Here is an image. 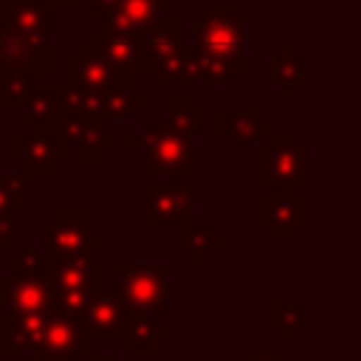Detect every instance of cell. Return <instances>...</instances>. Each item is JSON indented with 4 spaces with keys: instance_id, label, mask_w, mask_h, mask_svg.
<instances>
[{
    "instance_id": "22",
    "label": "cell",
    "mask_w": 361,
    "mask_h": 361,
    "mask_svg": "<svg viewBox=\"0 0 361 361\" xmlns=\"http://www.w3.org/2000/svg\"><path fill=\"white\" fill-rule=\"evenodd\" d=\"M271 73H274V82L282 87V93L288 99H293L299 93V87L310 82V59L302 56L293 42H285V51L274 59Z\"/></svg>"
},
{
    "instance_id": "29",
    "label": "cell",
    "mask_w": 361,
    "mask_h": 361,
    "mask_svg": "<svg viewBox=\"0 0 361 361\" xmlns=\"http://www.w3.org/2000/svg\"><path fill=\"white\" fill-rule=\"evenodd\" d=\"M180 245H183V251L192 254V259L197 265H203L209 259V254L220 248V226L217 223H209V226L192 223V226L180 228Z\"/></svg>"
},
{
    "instance_id": "19",
    "label": "cell",
    "mask_w": 361,
    "mask_h": 361,
    "mask_svg": "<svg viewBox=\"0 0 361 361\" xmlns=\"http://www.w3.org/2000/svg\"><path fill=\"white\" fill-rule=\"evenodd\" d=\"M217 133L220 135H228V141H231L234 149H243L248 144H257L262 135H274L271 133V124L262 121L259 110H254V107H248L243 113H234V110L223 107L217 113Z\"/></svg>"
},
{
    "instance_id": "20",
    "label": "cell",
    "mask_w": 361,
    "mask_h": 361,
    "mask_svg": "<svg viewBox=\"0 0 361 361\" xmlns=\"http://www.w3.org/2000/svg\"><path fill=\"white\" fill-rule=\"evenodd\" d=\"M0 20L28 34L51 37L54 31V11L45 0H6L0 6Z\"/></svg>"
},
{
    "instance_id": "11",
    "label": "cell",
    "mask_w": 361,
    "mask_h": 361,
    "mask_svg": "<svg viewBox=\"0 0 361 361\" xmlns=\"http://www.w3.org/2000/svg\"><path fill=\"white\" fill-rule=\"evenodd\" d=\"M65 82L76 85V87H93V90H116V87H127L130 85V73L110 68L107 62H102L87 42L79 45V51L73 56L65 59Z\"/></svg>"
},
{
    "instance_id": "27",
    "label": "cell",
    "mask_w": 361,
    "mask_h": 361,
    "mask_svg": "<svg viewBox=\"0 0 361 361\" xmlns=\"http://www.w3.org/2000/svg\"><path fill=\"white\" fill-rule=\"evenodd\" d=\"M39 87H42V73H34V71L11 73L0 82V107L3 110H23L37 96Z\"/></svg>"
},
{
    "instance_id": "34",
    "label": "cell",
    "mask_w": 361,
    "mask_h": 361,
    "mask_svg": "<svg viewBox=\"0 0 361 361\" xmlns=\"http://www.w3.org/2000/svg\"><path fill=\"white\" fill-rule=\"evenodd\" d=\"M14 245H17V240H14V217L0 214V259H3V254L11 251Z\"/></svg>"
},
{
    "instance_id": "8",
    "label": "cell",
    "mask_w": 361,
    "mask_h": 361,
    "mask_svg": "<svg viewBox=\"0 0 361 361\" xmlns=\"http://www.w3.org/2000/svg\"><path fill=\"white\" fill-rule=\"evenodd\" d=\"M124 319H127V307L121 305V299L110 290H96L87 296V302L82 305L79 313H73L76 322V333L85 344L93 341H116L124 336Z\"/></svg>"
},
{
    "instance_id": "38",
    "label": "cell",
    "mask_w": 361,
    "mask_h": 361,
    "mask_svg": "<svg viewBox=\"0 0 361 361\" xmlns=\"http://www.w3.org/2000/svg\"><path fill=\"white\" fill-rule=\"evenodd\" d=\"M87 361H118V355L116 353H90Z\"/></svg>"
},
{
    "instance_id": "5",
    "label": "cell",
    "mask_w": 361,
    "mask_h": 361,
    "mask_svg": "<svg viewBox=\"0 0 361 361\" xmlns=\"http://www.w3.org/2000/svg\"><path fill=\"white\" fill-rule=\"evenodd\" d=\"M243 42H245V20H240L231 6H217L200 17L192 45L203 54L228 62L237 73H243L245 71Z\"/></svg>"
},
{
    "instance_id": "9",
    "label": "cell",
    "mask_w": 361,
    "mask_h": 361,
    "mask_svg": "<svg viewBox=\"0 0 361 361\" xmlns=\"http://www.w3.org/2000/svg\"><path fill=\"white\" fill-rule=\"evenodd\" d=\"M257 220L268 226L276 240H290L310 220V200L296 189H271L268 197L257 200Z\"/></svg>"
},
{
    "instance_id": "24",
    "label": "cell",
    "mask_w": 361,
    "mask_h": 361,
    "mask_svg": "<svg viewBox=\"0 0 361 361\" xmlns=\"http://www.w3.org/2000/svg\"><path fill=\"white\" fill-rule=\"evenodd\" d=\"M166 116H169V127H175V130H180V133H186V135H206V130H209V113H206V107H200L197 102H195V96L192 93H175V96H169L166 99Z\"/></svg>"
},
{
    "instance_id": "30",
    "label": "cell",
    "mask_w": 361,
    "mask_h": 361,
    "mask_svg": "<svg viewBox=\"0 0 361 361\" xmlns=\"http://www.w3.org/2000/svg\"><path fill=\"white\" fill-rule=\"evenodd\" d=\"M28 212V178L17 172H0V214Z\"/></svg>"
},
{
    "instance_id": "2",
    "label": "cell",
    "mask_w": 361,
    "mask_h": 361,
    "mask_svg": "<svg viewBox=\"0 0 361 361\" xmlns=\"http://www.w3.org/2000/svg\"><path fill=\"white\" fill-rule=\"evenodd\" d=\"M310 149L293 133H279L257 152V186L262 189H307Z\"/></svg>"
},
{
    "instance_id": "39",
    "label": "cell",
    "mask_w": 361,
    "mask_h": 361,
    "mask_svg": "<svg viewBox=\"0 0 361 361\" xmlns=\"http://www.w3.org/2000/svg\"><path fill=\"white\" fill-rule=\"evenodd\" d=\"M3 3H6V0H0V6H3Z\"/></svg>"
},
{
    "instance_id": "25",
    "label": "cell",
    "mask_w": 361,
    "mask_h": 361,
    "mask_svg": "<svg viewBox=\"0 0 361 361\" xmlns=\"http://www.w3.org/2000/svg\"><path fill=\"white\" fill-rule=\"evenodd\" d=\"M155 82L158 85H169V82H200L197 76V56H195V45H178L172 54H166L158 65H155Z\"/></svg>"
},
{
    "instance_id": "23",
    "label": "cell",
    "mask_w": 361,
    "mask_h": 361,
    "mask_svg": "<svg viewBox=\"0 0 361 361\" xmlns=\"http://www.w3.org/2000/svg\"><path fill=\"white\" fill-rule=\"evenodd\" d=\"M130 347V353L135 355H147L155 353V347L161 341L169 338V330L158 324V319L152 313H127L124 319V336H121Z\"/></svg>"
},
{
    "instance_id": "21",
    "label": "cell",
    "mask_w": 361,
    "mask_h": 361,
    "mask_svg": "<svg viewBox=\"0 0 361 361\" xmlns=\"http://www.w3.org/2000/svg\"><path fill=\"white\" fill-rule=\"evenodd\" d=\"M166 6H169V0H118L116 11L104 23L113 31L141 34L147 25H152L155 20L164 17Z\"/></svg>"
},
{
    "instance_id": "33",
    "label": "cell",
    "mask_w": 361,
    "mask_h": 361,
    "mask_svg": "<svg viewBox=\"0 0 361 361\" xmlns=\"http://www.w3.org/2000/svg\"><path fill=\"white\" fill-rule=\"evenodd\" d=\"M45 262H48V254L31 251V248H20L17 251V259H14V274L17 276L45 279Z\"/></svg>"
},
{
    "instance_id": "32",
    "label": "cell",
    "mask_w": 361,
    "mask_h": 361,
    "mask_svg": "<svg viewBox=\"0 0 361 361\" xmlns=\"http://www.w3.org/2000/svg\"><path fill=\"white\" fill-rule=\"evenodd\" d=\"M195 56H197V76H200V82H209V85H228V82L237 76V71H234L228 62H223V59H217V56H212V54H203V51L195 48Z\"/></svg>"
},
{
    "instance_id": "36",
    "label": "cell",
    "mask_w": 361,
    "mask_h": 361,
    "mask_svg": "<svg viewBox=\"0 0 361 361\" xmlns=\"http://www.w3.org/2000/svg\"><path fill=\"white\" fill-rule=\"evenodd\" d=\"M243 361H285L282 353H245Z\"/></svg>"
},
{
    "instance_id": "35",
    "label": "cell",
    "mask_w": 361,
    "mask_h": 361,
    "mask_svg": "<svg viewBox=\"0 0 361 361\" xmlns=\"http://www.w3.org/2000/svg\"><path fill=\"white\" fill-rule=\"evenodd\" d=\"M116 6H118V0H90V17L104 23L116 11Z\"/></svg>"
},
{
    "instance_id": "17",
    "label": "cell",
    "mask_w": 361,
    "mask_h": 361,
    "mask_svg": "<svg viewBox=\"0 0 361 361\" xmlns=\"http://www.w3.org/2000/svg\"><path fill=\"white\" fill-rule=\"evenodd\" d=\"M62 141L76 147L79 161H102L104 152L118 144L116 133L104 130V124L96 118H71L62 127Z\"/></svg>"
},
{
    "instance_id": "3",
    "label": "cell",
    "mask_w": 361,
    "mask_h": 361,
    "mask_svg": "<svg viewBox=\"0 0 361 361\" xmlns=\"http://www.w3.org/2000/svg\"><path fill=\"white\" fill-rule=\"evenodd\" d=\"M116 296L127 313H169V265L118 262L116 265Z\"/></svg>"
},
{
    "instance_id": "14",
    "label": "cell",
    "mask_w": 361,
    "mask_h": 361,
    "mask_svg": "<svg viewBox=\"0 0 361 361\" xmlns=\"http://www.w3.org/2000/svg\"><path fill=\"white\" fill-rule=\"evenodd\" d=\"M68 152V144L56 133H20L14 135V158L31 172V175H51L54 164L62 161Z\"/></svg>"
},
{
    "instance_id": "13",
    "label": "cell",
    "mask_w": 361,
    "mask_h": 361,
    "mask_svg": "<svg viewBox=\"0 0 361 361\" xmlns=\"http://www.w3.org/2000/svg\"><path fill=\"white\" fill-rule=\"evenodd\" d=\"M51 310L42 313H11L3 310L0 316V353L14 355V353H37L39 341L45 336Z\"/></svg>"
},
{
    "instance_id": "7",
    "label": "cell",
    "mask_w": 361,
    "mask_h": 361,
    "mask_svg": "<svg viewBox=\"0 0 361 361\" xmlns=\"http://www.w3.org/2000/svg\"><path fill=\"white\" fill-rule=\"evenodd\" d=\"M195 192L180 183V178H169L166 183H147L141 189V223L144 226H192Z\"/></svg>"
},
{
    "instance_id": "10",
    "label": "cell",
    "mask_w": 361,
    "mask_h": 361,
    "mask_svg": "<svg viewBox=\"0 0 361 361\" xmlns=\"http://www.w3.org/2000/svg\"><path fill=\"white\" fill-rule=\"evenodd\" d=\"M45 282L51 293H76L90 296L104 288V265L93 257H48Z\"/></svg>"
},
{
    "instance_id": "37",
    "label": "cell",
    "mask_w": 361,
    "mask_h": 361,
    "mask_svg": "<svg viewBox=\"0 0 361 361\" xmlns=\"http://www.w3.org/2000/svg\"><path fill=\"white\" fill-rule=\"evenodd\" d=\"M45 3H48L51 8H56V6H59V8H76V6H79V0H45Z\"/></svg>"
},
{
    "instance_id": "12",
    "label": "cell",
    "mask_w": 361,
    "mask_h": 361,
    "mask_svg": "<svg viewBox=\"0 0 361 361\" xmlns=\"http://www.w3.org/2000/svg\"><path fill=\"white\" fill-rule=\"evenodd\" d=\"M82 353H90V344H85L76 333L73 313H62L51 307L45 336L39 341V361H79Z\"/></svg>"
},
{
    "instance_id": "31",
    "label": "cell",
    "mask_w": 361,
    "mask_h": 361,
    "mask_svg": "<svg viewBox=\"0 0 361 361\" xmlns=\"http://www.w3.org/2000/svg\"><path fill=\"white\" fill-rule=\"evenodd\" d=\"M141 107H144V96L133 93L130 85L104 93V118H127V116L138 113Z\"/></svg>"
},
{
    "instance_id": "28",
    "label": "cell",
    "mask_w": 361,
    "mask_h": 361,
    "mask_svg": "<svg viewBox=\"0 0 361 361\" xmlns=\"http://www.w3.org/2000/svg\"><path fill=\"white\" fill-rule=\"evenodd\" d=\"M271 322H274V327H279L285 341H296L299 333L310 324V302L302 299V302L288 305V302L276 299V302H271Z\"/></svg>"
},
{
    "instance_id": "26",
    "label": "cell",
    "mask_w": 361,
    "mask_h": 361,
    "mask_svg": "<svg viewBox=\"0 0 361 361\" xmlns=\"http://www.w3.org/2000/svg\"><path fill=\"white\" fill-rule=\"evenodd\" d=\"M59 93H62L65 110L73 118H96V121H104V90L76 87V85L62 82L59 85Z\"/></svg>"
},
{
    "instance_id": "6",
    "label": "cell",
    "mask_w": 361,
    "mask_h": 361,
    "mask_svg": "<svg viewBox=\"0 0 361 361\" xmlns=\"http://www.w3.org/2000/svg\"><path fill=\"white\" fill-rule=\"evenodd\" d=\"M54 68V45L45 34H28L0 20V82L11 73L34 71L48 73Z\"/></svg>"
},
{
    "instance_id": "4",
    "label": "cell",
    "mask_w": 361,
    "mask_h": 361,
    "mask_svg": "<svg viewBox=\"0 0 361 361\" xmlns=\"http://www.w3.org/2000/svg\"><path fill=\"white\" fill-rule=\"evenodd\" d=\"M104 248V240L93 234L90 212H54L39 226V251L48 257H93Z\"/></svg>"
},
{
    "instance_id": "16",
    "label": "cell",
    "mask_w": 361,
    "mask_h": 361,
    "mask_svg": "<svg viewBox=\"0 0 361 361\" xmlns=\"http://www.w3.org/2000/svg\"><path fill=\"white\" fill-rule=\"evenodd\" d=\"M0 293H3V310H11V313L51 310V288L45 279L6 274L0 279Z\"/></svg>"
},
{
    "instance_id": "1",
    "label": "cell",
    "mask_w": 361,
    "mask_h": 361,
    "mask_svg": "<svg viewBox=\"0 0 361 361\" xmlns=\"http://www.w3.org/2000/svg\"><path fill=\"white\" fill-rule=\"evenodd\" d=\"M127 144L135 149H144L141 158V172H164L166 178H180L195 172V138L169 127L147 118L138 133L127 138Z\"/></svg>"
},
{
    "instance_id": "18",
    "label": "cell",
    "mask_w": 361,
    "mask_h": 361,
    "mask_svg": "<svg viewBox=\"0 0 361 361\" xmlns=\"http://www.w3.org/2000/svg\"><path fill=\"white\" fill-rule=\"evenodd\" d=\"M183 23L172 20V17H161L152 25H147L138 39H141V59H144V71H155V65L172 54L183 39Z\"/></svg>"
},
{
    "instance_id": "15",
    "label": "cell",
    "mask_w": 361,
    "mask_h": 361,
    "mask_svg": "<svg viewBox=\"0 0 361 361\" xmlns=\"http://www.w3.org/2000/svg\"><path fill=\"white\" fill-rule=\"evenodd\" d=\"M87 48H90L102 62H107L110 68H118V71H127V73L144 71L138 34L102 28V31H93V34H90Z\"/></svg>"
}]
</instances>
